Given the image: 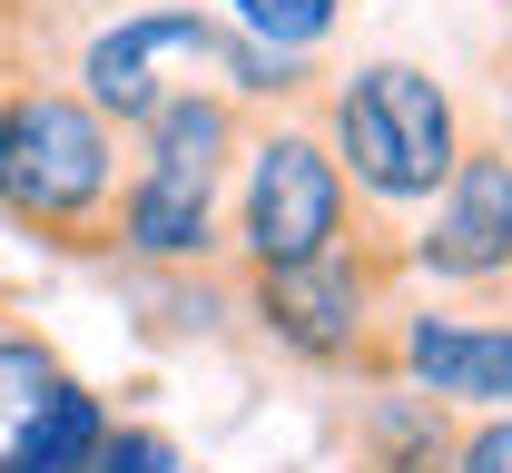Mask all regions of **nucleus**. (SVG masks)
I'll list each match as a JSON object with an SVG mask.
<instances>
[{"mask_svg": "<svg viewBox=\"0 0 512 473\" xmlns=\"http://www.w3.org/2000/svg\"><path fill=\"white\" fill-rule=\"evenodd\" d=\"M128 178V129H109L69 79L20 69L0 89V217L60 257H109V217Z\"/></svg>", "mask_w": 512, "mask_h": 473, "instance_id": "f257e3e1", "label": "nucleus"}, {"mask_svg": "<svg viewBox=\"0 0 512 473\" xmlns=\"http://www.w3.org/2000/svg\"><path fill=\"white\" fill-rule=\"evenodd\" d=\"M316 138L335 148L345 188L365 217H414L453 178L463 138H473V109L453 99V79H434L424 60H355L316 89Z\"/></svg>", "mask_w": 512, "mask_h": 473, "instance_id": "f03ea898", "label": "nucleus"}, {"mask_svg": "<svg viewBox=\"0 0 512 473\" xmlns=\"http://www.w3.org/2000/svg\"><path fill=\"white\" fill-rule=\"evenodd\" d=\"M256 336L276 355H296L306 375H345V385H375V345L384 316L404 306V227H355L345 247H325L306 267H256L237 276Z\"/></svg>", "mask_w": 512, "mask_h": 473, "instance_id": "7ed1b4c3", "label": "nucleus"}, {"mask_svg": "<svg viewBox=\"0 0 512 473\" xmlns=\"http://www.w3.org/2000/svg\"><path fill=\"white\" fill-rule=\"evenodd\" d=\"M355 227H375V217L355 207L335 148L316 138V119H306V109L247 119V148H237V168H227V257H237V276L306 267L325 247H345Z\"/></svg>", "mask_w": 512, "mask_h": 473, "instance_id": "20e7f679", "label": "nucleus"}, {"mask_svg": "<svg viewBox=\"0 0 512 473\" xmlns=\"http://www.w3.org/2000/svg\"><path fill=\"white\" fill-rule=\"evenodd\" d=\"M69 89H79L109 129L158 119V109L188 99V89H227V10H207V0H148V10H119L109 30L79 40Z\"/></svg>", "mask_w": 512, "mask_h": 473, "instance_id": "39448f33", "label": "nucleus"}, {"mask_svg": "<svg viewBox=\"0 0 512 473\" xmlns=\"http://www.w3.org/2000/svg\"><path fill=\"white\" fill-rule=\"evenodd\" d=\"M404 276H424L453 306L512 296V158L483 129L463 138L453 178L414 207V227H404Z\"/></svg>", "mask_w": 512, "mask_h": 473, "instance_id": "423d86ee", "label": "nucleus"}, {"mask_svg": "<svg viewBox=\"0 0 512 473\" xmlns=\"http://www.w3.org/2000/svg\"><path fill=\"white\" fill-rule=\"evenodd\" d=\"M375 385H414L453 414H512V306H394L375 345Z\"/></svg>", "mask_w": 512, "mask_h": 473, "instance_id": "0eeeda50", "label": "nucleus"}, {"mask_svg": "<svg viewBox=\"0 0 512 473\" xmlns=\"http://www.w3.org/2000/svg\"><path fill=\"white\" fill-rule=\"evenodd\" d=\"M463 414L414 395V385H365L355 414H345V444H355V473H444Z\"/></svg>", "mask_w": 512, "mask_h": 473, "instance_id": "6e6552de", "label": "nucleus"}, {"mask_svg": "<svg viewBox=\"0 0 512 473\" xmlns=\"http://www.w3.org/2000/svg\"><path fill=\"white\" fill-rule=\"evenodd\" d=\"M69 385H79L69 355L0 296V473H20V454L40 444V424L69 405Z\"/></svg>", "mask_w": 512, "mask_h": 473, "instance_id": "1a4fd4ad", "label": "nucleus"}, {"mask_svg": "<svg viewBox=\"0 0 512 473\" xmlns=\"http://www.w3.org/2000/svg\"><path fill=\"white\" fill-rule=\"evenodd\" d=\"M227 20L266 40V50H296V60H316L325 40H335V20H345V0H227Z\"/></svg>", "mask_w": 512, "mask_h": 473, "instance_id": "9d476101", "label": "nucleus"}, {"mask_svg": "<svg viewBox=\"0 0 512 473\" xmlns=\"http://www.w3.org/2000/svg\"><path fill=\"white\" fill-rule=\"evenodd\" d=\"M119 414H109V395H89V385H69V405L40 424V444L20 454V473H79L89 454H99V434H109Z\"/></svg>", "mask_w": 512, "mask_h": 473, "instance_id": "9b49d317", "label": "nucleus"}, {"mask_svg": "<svg viewBox=\"0 0 512 473\" xmlns=\"http://www.w3.org/2000/svg\"><path fill=\"white\" fill-rule=\"evenodd\" d=\"M79 473H188V454H178L158 424H109V434H99V454H89Z\"/></svg>", "mask_w": 512, "mask_h": 473, "instance_id": "f8f14e48", "label": "nucleus"}, {"mask_svg": "<svg viewBox=\"0 0 512 473\" xmlns=\"http://www.w3.org/2000/svg\"><path fill=\"white\" fill-rule=\"evenodd\" d=\"M444 473H512V414H463Z\"/></svg>", "mask_w": 512, "mask_h": 473, "instance_id": "ddd939ff", "label": "nucleus"}, {"mask_svg": "<svg viewBox=\"0 0 512 473\" xmlns=\"http://www.w3.org/2000/svg\"><path fill=\"white\" fill-rule=\"evenodd\" d=\"M483 138L512 158V40H503V60H493V129H483Z\"/></svg>", "mask_w": 512, "mask_h": 473, "instance_id": "4468645a", "label": "nucleus"}, {"mask_svg": "<svg viewBox=\"0 0 512 473\" xmlns=\"http://www.w3.org/2000/svg\"><path fill=\"white\" fill-rule=\"evenodd\" d=\"M20 20H30V0H0V89L20 79Z\"/></svg>", "mask_w": 512, "mask_h": 473, "instance_id": "2eb2a0df", "label": "nucleus"}]
</instances>
